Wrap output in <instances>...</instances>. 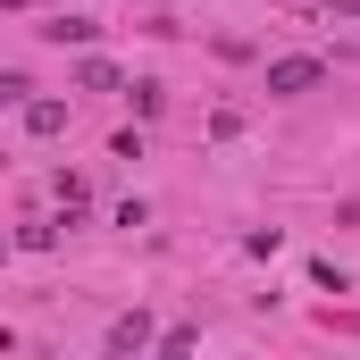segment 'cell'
<instances>
[{"mask_svg": "<svg viewBox=\"0 0 360 360\" xmlns=\"http://www.w3.org/2000/svg\"><path fill=\"white\" fill-rule=\"evenodd\" d=\"M310 84H327V59H310V51H293V59L269 68V101H302Z\"/></svg>", "mask_w": 360, "mask_h": 360, "instance_id": "6da1fadb", "label": "cell"}, {"mask_svg": "<svg viewBox=\"0 0 360 360\" xmlns=\"http://www.w3.org/2000/svg\"><path fill=\"white\" fill-rule=\"evenodd\" d=\"M160 335H151V319L143 310H126V319H109V360H126V352H151Z\"/></svg>", "mask_w": 360, "mask_h": 360, "instance_id": "7a4b0ae2", "label": "cell"}, {"mask_svg": "<svg viewBox=\"0 0 360 360\" xmlns=\"http://www.w3.org/2000/svg\"><path fill=\"white\" fill-rule=\"evenodd\" d=\"M25 134H68V101H25Z\"/></svg>", "mask_w": 360, "mask_h": 360, "instance_id": "3957f363", "label": "cell"}, {"mask_svg": "<svg viewBox=\"0 0 360 360\" xmlns=\"http://www.w3.org/2000/svg\"><path fill=\"white\" fill-rule=\"evenodd\" d=\"M76 84L84 92H126V76H117L109 59H76Z\"/></svg>", "mask_w": 360, "mask_h": 360, "instance_id": "277c9868", "label": "cell"}, {"mask_svg": "<svg viewBox=\"0 0 360 360\" xmlns=\"http://www.w3.org/2000/svg\"><path fill=\"white\" fill-rule=\"evenodd\" d=\"M42 42H101V25H92V17H51Z\"/></svg>", "mask_w": 360, "mask_h": 360, "instance_id": "5b68a950", "label": "cell"}, {"mask_svg": "<svg viewBox=\"0 0 360 360\" xmlns=\"http://www.w3.org/2000/svg\"><path fill=\"white\" fill-rule=\"evenodd\" d=\"M92 210V193H84V176H59V218H68V226H76V218H84Z\"/></svg>", "mask_w": 360, "mask_h": 360, "instance_id": "8992f818", "label": "cell"}, {"mask_svg": "<svg viewBox=\"0 0 360 360\" xmlns=\"http://www.w3.org/2000/svg\"><path fill=\"white\" fill-rule=\"evenodd\" d=\"M310 285H319V293H352V276L335 269V260H310Z\"/></svg>", "mask_w": 360, "mask_h": 360, "instance_id": "52a82bcc", "label": "cell"}, {"mask_svg": "<svg viewBox=\"0 0 360 360\" xmlns=\"http://www.w3.org/2000/svg\"><path fill=\"white\" fill-rule=\"evenodd\" d=\"M0 101H8V109H25V101H34V84H25V68H8V76H0Z\"/></svg>", "mask_w": 360, "mask_h": 360, "instance_id": "ba28073f", "label": "cell"}, {"mask_svg": "<svg viewBox=\"0 0 360 360\" xmlns=\"http://www.w3.org/2000/svg\"><path fill=\"white\" fill-rule=\"evenodd\" d=\"M327 327H344V335H360V310H352V319H335V310H327Z\"/></svg>", "mask_w": 360, "mask_h": 360, "instance_id": "9c48e42d", "label": "cell"}, {"mask_svg": "<svg viewBox=\"0 0 360 360\" xmlns=\"http://www.w3.org/2000/svg\"><path fill=\"white\" fill-rule=\"evenodd\" d=\"M327 8H335V17H360V0H327Z\"/></svg>", "mask_w": 360, "mask_h": 360, "instance_id": "30bf717a", "label": "cell"}]
</instances>
